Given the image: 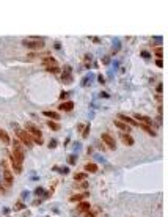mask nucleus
I'll list each match as a JSON object with an SVG mask.
<instances>
[{"mask_svg":"<svg viewBox=\"0 0 168 217\" xmlns=\"http://www.w3.org/2000/svg\"><path fill=\"white\" fill-rule=\"evenodd\" d=\"M101 212V208L99 206H94V208H90L87 212H85V217H97V214Z\"/></svg>","mask_w":168,"mask_h":217,"instance_id":"13","label":"nucleus"},{"mask_svg":"<svg viewBox=\"0 0 168 217\" xmlns=\"http://www.w3.org/2000/svg\"><path fill=\"white\" fill-rule=\"evenodd\" d=\"M88 195H90L88 192H82V194H76V195H72L69 200H71L72 203H79V201H83V200H85Z\"/></svg>","mask_w":168,"mask_h":217,"instance_id":"10","label":"nucleus"},{"mask_svg":"<svg viewBox=\"0 0 168 217\" xmlns=\"http://www.w3.org/2000/svg\"><path fill=\"white\" fill-rule=\"evenodd\" d=\"M25 128H27V132L30 134V137H33V139H41V135H43V132H41V129H38L35 124H32V123H27V124H25Z\"/></svg>","mask_w":168,"mask_h":217,"instance_id":"5","label":"nucleus"},{"mask_svg":"<svg viewBox=\"0 0 168 217\" xmlns=\"http://www.w3.org/2000/svg\"><path fill=\"white\" fill-rule=\"evenodd\" d=\"M60 108H61V110H66V112H71L74 108V102L72 101H66V102L60 104Z\"/></svg>","mask_w":168,"mask_h":217,"instance_id":"15","label":"nucleus"},{"mask_svg":"<svg viewBox=\"0 0 168 217\" xmlns=\"http://www.w3.org/2000/svg\"><path fill=\"white\" fill-rule=\"evenodd\" d=\"M134 116H135V121H138L140 124H146V126H149V128L154 126V121H152L151 118L145 116V115H138V113H135Z\"/></svg>","mask_w":168,"mask_h":217,"instance_id":"6","label":"nucleus"},{"mask_svg":"<svg viewBox=\"0 0 168 217\" xmlns=\"http://www.w3.org/2000/svg\"><path fill=\"white\" fill-rule=\"evenodd\" d=\"M43 192H44V191H43V189H41V187H38V189H36V194H38V195H41Z\"/></svg>","mask_w":168,"mask_h":217,"instance_id":"26","label":"nucleus"},{"mask_svg":"<svg viewBox=\"0 0 168 217\" xmlns=\"http://www.w3.org/2000/svg\"><path fill=\"white\" fill-rule=\"evenodd\" d=\"M14 131H16V135H18V140L22 142L25 146H30V148H32V145H33V139L30 137V134L27 132V131H24V129H21V128L16 126V124H14Z\"/></svg>","mask_w":168,"mask_h":217,"instance_id":"1","label":"nucleus"},{"mask_svg":"<svg viewBox=\"0 0 168 217\" xmlns=\"http://www.w3.org/2000/svg\"><path fill=\"white\" fill-rule=\"evenodd\" d=\"M2 167H3V181H5V184L10 187V186H13V173H11V170H10V167H8V164L3 160L2 162Z\"/></svg>","mask_w":168,"mask_h":217,"instance_id":"4","label":"nucleus"},{"mask_svg":"<svg viewBox=\"0 0 168 217\" xmlns=\"http://www.w3.org/2000/svg\"><path fill=\"white\" fill-rule=\"evenodd\" d=\"M88 134H90V124H87V126H85V129H83L82 135H83V137H88Z\"/></svg>","mask_w":168,"mask_h":217,"instance_id":"21","label":"nucleus"},{"mask_svg":"<svg viewBox=\"0 0 168 217\" xmlns=\"http://www.w3.org/2000/svg\"><path fill=\"white\" fill-rule=\"evenodd\" d=\"M101 140L104 142V145L108 148V150H111V151H115V150H116V142H115V139L111 137L108 132H104V134L101 135Z\"/></svg>","mask_w":168,"mask_h":217,"instance_id":"3","label":"nucleus"},{"mask_svg":"<svg viewBox=\"0 0 168 217\" xmlns=\"http://www.w3.org/2000/svg\"><path fill=\"white\" fill-rule=\"evenodd\" d=\"M43 115H44V116H49L50 120H55V121L60 120V115H58L57 112H52V110H46V112H43Z\"/></svg>","mask_w":168,"mask_h":217,"instance_id":"16","label":"nucleus"},{"mask_svg":"<svg viewBox=\"0 0 168 217\" xmlns=\"http://www.w3.org/2000/svg\"><path fill=\"white\" fill-rule=\"evenodd\" d=\"M113 123H115V126L118 128V129H121V131H124L126 134H127L129 131H131V126H127V124H126V123H123V121H119L118 118L113 121Z\"/></svg>","mask_w":168,"mask_h":217,"instance_id":"11","label":"nucleus"},{"mask_svg":"<svg viewBox=\"0 0 168 217\" xmlns=\"http://www.w3.org/2000/svg\"><path fill=\"white\" fill-rule=\"evenodd\" d=\"M41 63H43V66H46V68H53V66H58V61L55 60L53 57H44L43 60H41Z\"/></svg>","mask_w":168,"mask_h":217,"instance_id":"7","label":"nucleus"},{"mask_svg":"<svg viewBox=\"0 0 168 217\" xmlns=\"http://www.w3.org/2000/svg\"><path fill=\"white\" fill-rule=\"evenodd\" d=\"M0 194H3V189H2V186H0Z\"/></svg>","mask_w":168,"mask_h":217,"instance_id":"29","label":"nucleus"},{"mask_svg":"<svg viewBox=\"0 0 168 217\" xmlns=\"http://www.w3.org/2000/svg\"><path fill=\"white\" fill-rule=\"evenodd\" d=\"M47 126L52 129V131H60V124L57 121H47Z\"/></svg>","mask_w":168,"mask_h":217,"instance_id":"19","label":"nucleus"},{"mask_svg":"<svg viewBox=\"0 0 168 217\" xmlns=\"http://www.w3.org/2000/svg\"><path fill=\"white\" fill-rule=\"evenodd\" d=\"M142 57H145V58H148V57H149V53H148V52H142Z\"/></svg>","mask_w":168,"mask_h":217,"instance_id":"27","label":"nucleus"},{"mask_svg":"<svg viewBox=\"0 0 168 217\" xmlns=\"http://www.w3.org/2000/svg\"><path fill=\"white\" fill-rule=\"evenodd\" d=\"M50 73H60V68L58 66H53V68H47Z\"/></svg>","mask_w":168,"mask_h":217,"instance_id":"22","label":"nucleus"},{"mask_svg":"<svg viewBox=\"0 0 168 217\" xmlns=\"http://www.w3.org/2000/svg\"><path fill=\"white\" fill-rule=\"evenodd\" d=\"M14 208H16V209H22V208H24V203H21V201L16 203V206H14Z\"/></svg>","mask_w":168,"mask_h":217,"instance_id":"23","label":"nucleus"},{"mask_svg":"<svg viewBox=\"0 0 168 217\" xmlns=\"http://www.w3.org/2000/svg\"><path fill=\"white\" fill-rule=\"evenodd\" d=\"M55 146H57V140H52V143L49 145V148H55Z\"/></svg>","mask_w":168,"mask_h":217,"instance_id":"24","label":"nucleus"},{"mask_svg":"<svg viewBox=\"0 0 168 217\" xmlns=\"http://www.w3.org/2000/svg\"><path fill=\"white\" fill-rule=\"evenodd\" d=\"M85 170H87L88 173H96V172H97V165H96V164H91V162H90V164L85 165Z\"/></svg>","mask_w":168,"mask_h":217,"instance_id":"17","label":"nucleus"},{"mask_svg":"<svg viewBox=\"0 0 168 217\" xmlns=\"http://www.w3.org/2000/svg\"><path fill=\"white\" fill-rule=\"evenodd\" d=\"M102 217H105V215H102Z\"/></svg>","mask_w":168,"mask_h":217,"instance_id":"30","label":"nucleus"},{"mask_svg":"<svg viewBox=\"0 0 168 217\" xmlns=\"http://www.w3.org/2000/svg\"><path fill=\"white\" fill-rule=\"evenodd\" d=\"M74 180H76L77 183H82V181L87 180V175H85V173H76V175H74Z\"/></svg>","mask_w":168,"mask_h":217,"instance_id":"18","label":"nucleus"},{"mask_svg":"<svg viewBox=\"0 0 168 217\" xmlns=\"http://www.w3.org/2000/svg\"><path fill=\"white\" fill-rule=\"evenodd\" d=\"M156 65H157L159 68H162V65H163V63H162V60H157V61H156Z\"/></svg>","mask_w":168,"mask_h":217,"instance_id":"28","label":"nucleus"},{"mask_svg":"<svg viewBox=\"0 0 168 217\" xmlns=\"http://www.w3.org/2000/svg\"><path fill=\"white\" fill-rule=\"evenodd\" d=\"M91 208V205H90V203L88 201H85V200H83V201H79L77 203V212H87L88 209Z\"/></svg>","mask_w":168,"mask_h":217,"instance_id":"9","label":"nucleus"},{"mask_svg":"<svg viewBox=\"0 0 168 217\" xmlns=\"http://www.w3.org/2000/svg\"><path fill=\"white\" fill-rule=\"evenodd\" d=\"M33 142L38 143V145H43V140H41V139H33Z\"/></svg>","mask_w":168,"mask_h":217,"instance_id":"25","label":"nucleus"},{"mask_svg":"<svg viewBox=\"0 0 168 217\" xmlns=\"http://www.w3.org/2000/svg\"><path fill=\"white\" fill-rule=\"evenodd\" d=\"M22 44L29 49H43L46 43L43 41V38H25Z\"/></svg>","mask_w":168,"mask_h":217,"instance_id":"2","label":"nucleus"},{"mask_svg":"<svg viewBox=\"0 0 168 217\" xmlns=\"http://www.w3.org/2000/svg\"><path fill=\"white\" fill-rule=\"evenodd\" d=\"M0 140H2V143H5V145H10V142H11L8 132L3 131V129H0Z\"/></svg>","mask_w":168,"mask_h":217,"instance_id":"14","label":"nucleus"},{"mask_svg":"<svg viewBox=\"0 0 168 217\" xmlns=\"http://www.w3.org/2000/svg\"><path fill=\"white\" fill-rule=\"evenodd\" d=\"M121 142H123L124 145H127V146H132V145H134V139H132V135L126 134V132L121 135Z\"/></svg>","mask_w":168,"mask_h":217,"instance_id":"12","label":"nucleus"},{"mask_svg":"<svg viewBox=\"0 0 168 217\" xmlns=\"http://www.w3.org/2000/svg\"><path fill=\"white\" fill-rule=\"evenodd\" d=\"M154 53L157 55V60H162V55H163V50H162V47H157Z\"/></svg>","mask_w":168,"mask_h":217,"instance_id":"20","label":"nucleus"},{"mask_svg":"<svg viewBox=\"0 0 168 217\" xmlns=\"http://www.w3.org/2000/svg\"><path fill=\"white\" fill-rule=\"evenodd\" d=\"M118 120L119 121H123V123H126V124H131V126H138V123H137V121L134 120V118H129V116H126V115H123V113H119L118 115Z\"/></svg>","mask_w":168,"mask_h":217,"instance_id":"8","label":"nucleus"}]
</instances>
